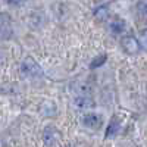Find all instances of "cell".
Masks as SVG:
<instances>
[{
  "instance_id": "obj_1",
  "label": "cell",
  "mask_w": 147,
  "mask_h": 147,
  "mask_svg": "<svg viewBox=\"0 0 147 147\" xmlns=\"http://www.w3.org/2000/svg\"><path fill=\"white\" fill-rule=\"evenodd\" d=\"M21 72H22L25 77H30V78L41 77V75H43L41 68H40L38 63H37L34 59H31V57H27V59L21 63Z\"/></svg>"
},
{
  "instance_id": "obj_2",
  "label": "cell",
  "mask_w": 147,
  "mask_h": 147,
  "mask_svg": "<svg viewBox=\"0 0 147 147\" xmlns=\"http://www.w3.org/2000/svg\"><path fill=\"white\" fill-rule=\"evenodd\" d=\"M12 37L10 18L5 13H0V40H7Z\"/></svg>"
},
{
  "instance_id": "obj_3",
  "label": "cell",
  "mask_w": 147,
  "mask_h": 147,
  "mask_svg": "<svg viewBox=\"0 0 147 147\" xmlns=\"http://www.w3.org/2000/svg\"><path fill=\"white\" fill-rule=\"evenodd\" d=\"M122 47H124V50H125L128 55H136V53L140 52L138 40L134 38V37H131V35L125 37V38L122 40Z\"/></svg>"
},
{
  "instance_id": "obj_4",
  "label": "cell",
  "mask_w": 147,
  "mask_h": 147,
  "mask_svg": "<svg viewBox=\"0 0 147 147\" xmlns=\"http://www.w3.org/2000/svg\"><path fill=\"white\" fill-rule=\"evenodd\" d=\"M43 138H44L46 146H55L57 144V140H59V132L53 127H47L43 132Z\"/></svg>"
},
{
  "instance_id": "obj_5",
  "label": "cell",
  "mask_w": 147,
  "mask_h": 147,
  "mask_svg": "<svg viewBox=\"0 0 147 147\" xmlns=\"http://www.w3.org/2000/svg\"><path fill=\"white\" fill-rule=\"evenodd\" d=\"M71 88L78 96H88L91 93V85L87 81H75L71 85Z\"/></svg>"
},
{
  "instance_id": "obj_6",
  "label": "cell",
  "mask_w": 147,
  "mask_h": 147,
  "mask_svg": "<svg viewBox=\"0 0 147 147\" xmlns=\"http://www.w3.org/2000/svg\"><path fill=\"white\" fill-rule=\"evenodd\" d=\"M82 124L88 128H99L102 124V118L97 113H88L82 118Z\"/></svg>"
},
{
  "instance_id": "obj_7",
  "label": "cell",
  "mask_w": 147,
  "mask_h": 147,
  "mask_svg": "<svg viewBox=\"0 0 147 147\" xmlns=\"http://www.w3.org/2000/svg\"><path fill=\"white\" fill-rule=\"evenodd\" d=\"M74 103H75V106L80 107V109H88V107H91L94 105L93 100H91V97H88V96H78Z\"/></svg>"
},
{
  "instance_id": "obj_8",
  "label": "cell",
  "mask_w": 147,
  "mask_h": 147,
  "mask_svg": "<svg viewBox=\"0 0 147 147\" xmlns=\"http://www.w3.org/2000/svg\"><path fill=\"white\" fill-rule=\"evenodd\" d=\"M110 31H112L113 34H121L122 31L125 30V22L122 19H113L112 22H110Z\"/></svg>"
},
{
  "instance_id": "obj_9",
  "label": "cell",
  "mask_w": 147,
  "mask_h": 147,
  "mask_svg": "<svg viewBox=\"0 0 147 147\" xmlns=\"http://www.w3.org/2000/svg\"><path fill=\"white\" fill-rule=\"evenodd\" d=\"M118 132H119V124L116 121H112L110 125L107 127V129H106V137L107 138H113V137L118 136Z\"/></svg>"
},
{
  "instance_id": "obj_10",
  "label": "cell",
  "mask_w": 147,
  "mask_h": 147,
  "mask_svg": "<svg viewBox=\"0 0 147 147\" xmlns=\"http://www.w3.org/2000/svg\"><path fill=\"white\" fill-rule=\"evenodd\" d=\"M41 110H43V113H44V115L50 116V115H53V113L56 112V106H55L52 102H46V103L43 105Z\"/></svg>"
},
{
  "instance_id": "obj_11",
  "label": "cell",
  "mask_w": 147,
  "mask_h": 147,
  "mask_svg": "<svg viewBox=\"0 0 147 147\" xmlns=\"http://www.w3.org/2000/svg\"><path fill=\"white\" fill-rule=\"evenodd\" d=\"M94 16H96L97 19H107V16H109V10H107V7H106V6L97 7L96 12H94Z\"/></svg>"
},
{
  "instance_id": "obj_12",
  "label": "cell",
  "mask_w": 147,
  "mask_h": 147,
  "mask_svg": "<svg viewBox=\"0 0 147 147\" xmlns=\"http://www.w3.org/2000/svg\"><path fill=\"white\" fill-rule=\"evenodd\" d=\"M105 62H106V56L102 55V56H97L96 59H93V62L90 63V66H91V68H99V66H102Z\"/></svg>"
},
{
  "instance_id": "obj_13",
  "label": "cell",
  "mask_w": 147,
  "mask_h": 147,
  "mask_svg": "<svg viewBox=\"0 0 147 147\" xmlns=\"http://www.w3.org/2000/svg\"><path fill=\"white\" fill-rule=\"evenodd\" d=\"M137 10L140 12V15H141V16H146V3H144V2L138 3V6H137Z\"/></svg>"
},
{
  "instance_id": "obj_14",
  "label": "cell",
  "mask_w": 147,
  "mask_h": 147,
  "mask_svg": "<svg viewBox=\"0 0 147 147\" xmlns=\"http://www.w3.org/2000/svg\"><path fill=\"white\" fill-rule=\"evenodd\" d=\"M6 2H7L9 5H19L21 0H6Z\"/></svg>"
},
{
  "instance_id": "obj_15",
  "label": "cell",
  "mask_w": 147,
  "mask_h": 147,
  "mask_svg": "<svg viewBox=\"0 0 147 147\" xmlns=\"http://www.w3.org/2000/svg\"><path fill=\"white\" fill-rule=\"evenodd\" d=\"M0 63H2V55H0Z\"/></svg>"
}]
</instances>
